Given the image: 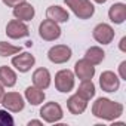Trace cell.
<instances>
[{"mask_svg":"<svg viewBox=\"0 0 126 126\" xmlns=\"http://www.w3.org/2000/svg\"><path fill=\"white\" fill-rule=\"evenodd\" d=\"M92 114L98 119L113 122L123 114V105L108 98H98L92 105Z\"/></svg>","mask_w":126,"mask_h":126,"instance_id":"6da1fadb","label":"cell"},{"mask_svg":"<svg viewBox=\"0 0 126 126\" xmlns=\"http://www.w3.org/2000/svg\"><path fill=\"white\" fill-rule=\"evenodd\" d=\"M64 3L79 19H89L95 14V6L91 0H64Z\"/></svg>","mask_w":126,"mask_h":126,"instance_id":"7a4b0ae2","label":"cell"},{"mask_svg":"<svg viewBox=\"0 0 126 126\" xmlns=\"http://www.w3.org/2000/svg\"><path fill=\"white\" fill-rule=\"evenodd\" d=\"M40 117L46 123H56L64 117V111H62V108L58 102L52 101V102H46L40 108Z\"/></svg>","mask_w":126,"mask_h":126,"instance_id":"3957f363","label":"cell"},{"mask_svg":"<svg viewBox=\"0 0 126 126\" xmlns=\"http://www.w3.org/2000/svg\"><path fill=\"white\" fill-rule=\"evenodd\" d=\"M55 88L59 92H71L74 88V73L70 70H59L55 74Z\"/></svg>","mask_w":126,"mask_h":126,"instance_id":"277c9868","label":"cell"},{"mask_svg":"<svg viewBox=\"0 0 126 126\" xmlns=\"http://www.w3.org/2000/svg\"><path fill=\"white\" fill-rule=\"evenodd\" d=\"M39 36L46 42H53V40L59 39L61 28H59L58 22H55L52 19H45L39 25Z\"/></svg>","mask_w":126,"mask_h":126,"instance_id":"5b68a950","label":"cell"},{"mask_svg":"<svg viewBox=\"0 0 126 126\" xmlns=\"http://www.w3.org/2000/svg\"><path fill=\"white\" fill-rule=\"evenodd\" d=\"M71 55L73 52L67 45H55L47 52V58L53 64H65L67 61L71 59Z\"/></svg>","mask_w":126,"mask_h":126,"instance_id":"8992f818","label":"cell"},{"mask_svg":"<svg viewBox=\"0 0 126 126\" xmlns=\"http://www.w3.org/2000/svg\"><path fill=\"white\" fill-rule=\"evenodd\" d=\"M0 104H2L8 111H11V113H19L25 107L24 98L18 92H8V94H5Z\"/></svg>","mask_w":126,"mask_h":126,"instance_id":"52a82bcc","label":"cell"},{"mask_svg":"<svg viewBox=\"0 0 126 126\" xmlns=\"http://www.w3.org/2000/svg\"><path fill=\"white\" fill-rule=\"evenodd\" d=\"M36 64V58L34 55H31L30 52H18V55L15 53V56L12 58V65L19 71V73H27L31 70V67Z\"/></svg>","mask_w":126,"mask_h":126,"instance_id":"ba28073f","label":"cell"},{"mask_svg":"<svg viewBox=\"0 0 126 126\" xmlns=\"http://www.w3.org/2000/svg\"><path fill=\"white\" fill-rule=\"evenodd\" d=\"M6 34L9 39H22V37H27L30 34V28L25 25L24 21H19V19H12L8 22L6 25Z\"/></svg>","mask_w":126,"mask_h":126,"instance_id":"9c48e42d","label":"cell"},{"mask_svg":"<svg viewBox=\"0 0 126 126\" xmlns=\"http://www.w3.org/2000/svg\"><path fill=\"white\" fill-rule=\"evenodd\" d=\"M99 86L104 92H108V94L116 92L120 88V79L116 73L107 70V71L101 73V76H99Z\"/></svg>","mask_w":126,"mask_h":126,"instance_id":"30bf717a","label":"cell"},{"mask_svg":"<svg viewBox=\"0 0 126 126\" xmlns=\"http://www.w3.org/2000/svg\"><path fill=\"white\" fill-rule=\"evenodd\" d=\"M92 36H94V39H95L98 43H101V45H108V43H111L113 39H114V30H113L111 25H108V24H105V22H101V24H98V25L94 28Z\"/></svg>","mask_w":126,"mask_h":126,"instance_id":"8fae6325","label":"cell"},{"mask_svg":"<svg viewBox=\"0 0 126 126\" xmlns=\"http://www.w3.org/2000/svg\"><path fill=\"white\" fill-rule=\"evenodd\" d=\"M74 74L80 80H91L95 76V65H92L88 59H79L74 64Z\"/></svg>","mask_w":126,"mask_h":126,"instance_id":"7c38bea8","label":"cell"},{"mask_svg":"<svg viewBox=\"0 0 126 126\" xmlns=\"http://www.w3.org/2000/svg\"><path fill=\"white\" fill-rule=\"evenodd\" d=\"M36 15V11L33 8V5L27 3V2H22L19 5H16L14 8V16L15 19H19V21H31Z\"/></svg>","mask_w":126,"mask_h":126,"instance_id":"4fadbf2b","label":"cell"},{"mask_svg":"<svg viewBox=\"0 0 126 126\" xmlns=\"http://www.w3.org/2000/svg\"><path fill=\"white\" fill-rule=\"evenodd\" d=\"M50 73L47 68H37L34 73H33V83L36 88L39 89H47L49 85H50Z\"/></svg>","mask_w":126,"mask_h":126,"instance_id":"5bb4252c","label":"cell"},{"mask_svg":"<svg viewBox=\"0 0 126 126\" xmlns=\"http://www.w3.org/2000/svg\"><path fill=\"white\" fill-rule=\"evenodd\" d=\"M86 107H88V101L83 99L82 96H79L77 94L71 95L67 99V108H68V111L71 114H76V116L77 114H82V113H85Z\"/></svg>","mask_w":126,"mask_h":126,"instance_id":"9a60e30c","label":"cell"},{"mask_svg":"<svg viewBox=\"0 0 126 126\" xmlns=\"http://www.w3.org/2000/svg\"><path fill=\"white\" fill-rule=\"evenodd\" d=\"M108 18L114 24H123L126 21V5L125 3H114L108 9Z\"/></svg>","mask_w":126,"mask_h":126,"instance_id":"2e32d148","label":"cell"},{"mask_svg":"<svg viewBox=\"0 0 126 126\" xmlns=\"http://www.w3.org/2000/svg\"><path fill=\"white\" fill-rule=\"evenodd\" d=\"M46 16L47 19H52L55 22H67L70 19V15L68 12L64 9V8H61L58 5H53V6H49L47 11H46Z\"/></svg>","mask_w":126,"mask_h":126,"instance_id":"e0dca14e","label":"cell"},{"mask_svg":"<svg viewBox=\"0 0 126 126\" xmlns=\"http://www.w3.org/2000/svg\"><path fill=\"white\" fill-rule=\"evenodd\" d=\"M0 83L5 88H12L16 83V73L8 67V65H2L0 67Z\"/></svg>","mask_w":126,"mask_h":126,"instance_id":"ac0fdd59","label":"cell"},{"mask_svg":"<svg viewBox=\"0 0 126 126\" xmlns=\"http://www.w3.org/2000/svg\"><path fill=\"white\" fill-rule=\"evenodd\" d=\"M45 92L43 89H39L36 86H28L25 89V99L31 104V105H39L45 101Z\"/></svg>","mask_w":126,"mask_h":126,"instance_id":"d6986e66","label":"cell"},{"mask_svg":"<svg viewBox=\"0 0 126 126\" xmlns=\"http://www.w3.org/2000/svg\"><path fill=\"white\" fill-rule=\"evenodd\" d=\"M104 58H105V52H104L99 46H92V47H89V49L86 50V53H85V59H88L92 65L101 64V62L104 61Z\"/></svg>","mask_w":126,"mask_h":126,"instance_id":"ffe728a7","label":"cell"},{"mask_svg":"<svg viewBox=\"0 0 126 126\" xmlns=\"http://www.w3.org/2000/svg\"><path fill=\"white\" fill-rule=\"evenodd\" d=\"M77 95L86 101H89L95 96V85H94L92 79L91 80H82V83L77 89Z\"/></svg>","mask_w":126,"mask_h":126,"instance_id":"44dd1931","label":"cell"},{"mask_svg":"<svg viewBox=\"0 0 126 126\" xmlns=\"http://www.w3.org/2000/svg\"><path fill=\"white\" fill-rule=\"evenodd\" d=\"M18 52H21L19 46H14L8 42H0V56H11Z\"/></svg>","mask_w":126,"mask_h":126,"instance_id":"7402d4cb","label":"cell"},{"mask_svg":"<svg viewBox=\"0 0 126 126\" xmlns=\"http://www.w3.org/2000/svg\"><path fill=\"white\" fill-rule=\"evenodd\" d=\"M14 125V119L11 114H8V111L0 110V126H12Z\"/></svg>","mask_w":126,"mask_h":126,"instance_id":"603a6c76","label":"cell"},{"mask_svg":"<svg viewBox=\"0 0 126 126\" xmlns=\"http://www.w3.org/2000/svg\"><path fill=\"white\" fill-rule=\"evenodd\" d=\"M2 2L8 6V8H15L16 5L22 3V2H27V0H2Z\"/></svg>","mask_w":126,"mask_h":126,"instance_id":"cb8c5ba5","label":"cell"},{"mask_svg":"<svg viewBox=\"0 0 126 126\" xmlns=\"http://www.w3.org/2000/svg\"><path fill=\"white\" fill-rule=\"evenodd\" d=\"M119 73H120V79L126 80V61L120 62V65H119Z\"/></svg>","mask_w":126,"mask_h":126,"instance_id":"d4e9b609","label":"cell"},{"mask_svg":"<svg viewBox=\"0 0 126 126\" xmlns=\"http://www.w3.org/2000/svg\"><path fill=\"white\" fill-rule=\"evenodd\" d=\"M119 47H120V50H122V52H126V37H122Z\"/></svg>","mask_w":126,"mask_h":126,"instance_id":"484cf974","label":"cell"},{"mask_svg":"<svg viewBox=\"0 0 126 126\" xmlns=\"http://www.w3.org/2000/svg\"><path fill=\"white\" fill-rule=\"evenodd\" d=\"M3 95H5V86L0 83V102H2V99H3Z\"/></svg>","mask_w":126,"mask_h":126,"instance_id":"4316f807","label":"cell"},{"mask_svg":"<svg viewBox=\"0 0 126 126\" xmlns=\"http://www.w3.org/2000/svg\"><path fill=\"white\" fill-rule=\"evenodd\" d=\"M31 125H37L39 126V125H42V122L40 120H30L28 122V126H31Z\"/></svg>","mask_w":126,"mask_h":126,"instance_id":"83f0119b","label":"cell"},{"mask_svg":"<svg viewBox=\"0 0 126 126\" xmlns=\"http://www.w3.org/2000/svg\"><path fill=\"white\" fill-rule=\"evenodd\" d=\"M94 2H95V3H99V5H102V3H105V2H107V0H94Z\"/></svg>","mask_w":126,"mask_h":126,"instance_id":"f1b7e54d","label":"cell"}]
</instances>
